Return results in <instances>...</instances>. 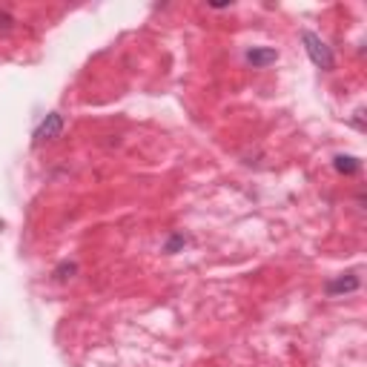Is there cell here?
Returning a JSON list of instances; mask_svg holds the SVG:
<instances>
[{"label": "cell", "instance_id": "6da1fadb", "mask_svg": "<svg viewBox=\"0 0 367 367\" xmlns=\"http://www.w3.org/2000/svg\"><path fill=\"white\" fill-rule=\"evenodd\" d=\"M301 43H304V49H307L310 60H313V64H316L319 69H333V67H335V57H333L330 46H327L316 32L304 29V32H301Z\"/></svg>", "mask_w": 367, "mask_h": 367}, {"label": "cell", "instance_id": "7a4b0ae2", "mask_svg": "<svg viewBox=\"0 0 367 367\" xmlns=\"http://www.w3.org/2000/svg\"><path fill=\"white\" fill-rule=\"evenodd\" d=\"M60 132H64V115H60V112H49V115L41 120V127L35 130L32 141H35V146H38V144H43V141L60 138Z\"/></svg>", "mask_w": 367, "mask_h": 367}, {"label": "cell", "instance_id": "3957f363", "mask_svg": "<svg viewBox=\"0 0 367 367\" xmlns=\"http://www.w3.org/2000/svg\"><path fill=\"white\" fill-rule=\"evenodd\" d=\"M361 287V279L356 272H347V275H339V279H333L327 282V296H342V293H356Z\"/></svg>", "mask_w": 367, "mask_h": 367}, {"label": "cell", "instance_id": "277c9868", "mask_svg": "<svg viewBox=\"0 0 367 367\" xmlns=\"http://www.w3.org/2000/svg\"><path fill=\"white\" fill-rule=\"evenodd\" d=\"M247 64H253L256 69H264V67H270V64H275L279 60V52L275 49H261V46H253V49H247Z\"/></svg>", "mask_w": 367, "mask_h": 367}, {"label": "cell", "instance_id": "5b68a950", "mask_svg": "<svg viewBox=\"0 0 367 367\" xmlns=\"http://www.w3.org/2000/svg\"><path fill=\"white\" fill-rule=\"evenodd\" d=\"M333 167H335V172H342V175H356L361 169V161L353 158V155H335Z\"/></svg>", "mask_w": 367, "mask_h": 367}, {"label": "cell", "instance_id": "8992f818", "mask_svg": "<svg viewBox=\"0 0 367 367\" xmlns=\"http://www.w3.org/2000/svg\"><path fill=\"white\" fill-rule=\"evenodd\" d=\"M72 272H75V264H60V267L55 270V275H57V279H60V282H67V279H69V275H72Z\"/></svg>", "mask_w": 367, "mask_h": 367}, {"label": "cell", "instance_id": "52a82bcc", "mask_svg": "<svg viewBox=\"0 0 367 367\" xmlns=\"http://www.w3.org/2000/svg\"><path fill=\"white\" fill-rule=\"evenodd\" d=\"M181 244H184V235H175V238L169 241V247H167V250H169V253H175V250L181 247Z\"/></svg>", "mask_w": 367, "mask_h": 367}]
</instances>
